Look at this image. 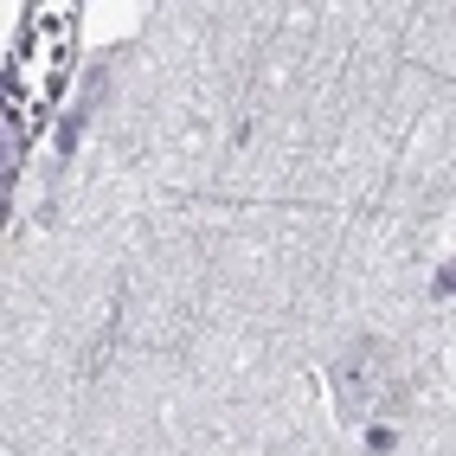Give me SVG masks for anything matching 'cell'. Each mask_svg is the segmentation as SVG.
<instances>
[{
    "mask_svg": "<svg viewBox=\"0 0 456 456\" xmlns=\"http://www.w3.org/2000/svg\"><path fill=\"white\" fill-rule=\"evenodd\" d=\"M437 289H444V296H456V264H450L444 277H437Z\"/></svg>",
    "mask_w": 456,
    "mask_h": 456,
    "instance_id": "7a4b0ae2",
    "label": "cell"
},
{
    "mask_svg": "<svg viewBox=\"0 0 456 456\" xmlns=\"http://www.w3.org/2000/svg\"><path fill=\"white\" fill-rule=\"evenodd\" d=\"M392 444H399V437H392V431H386V424H379V431H367V450H373V456H386Z\"/></svg>",
    "mask_w": 456,
    "mask_h": 456,
    "instance_id": "6da1fadb",
    "label": "cell"
}]
</instances>
